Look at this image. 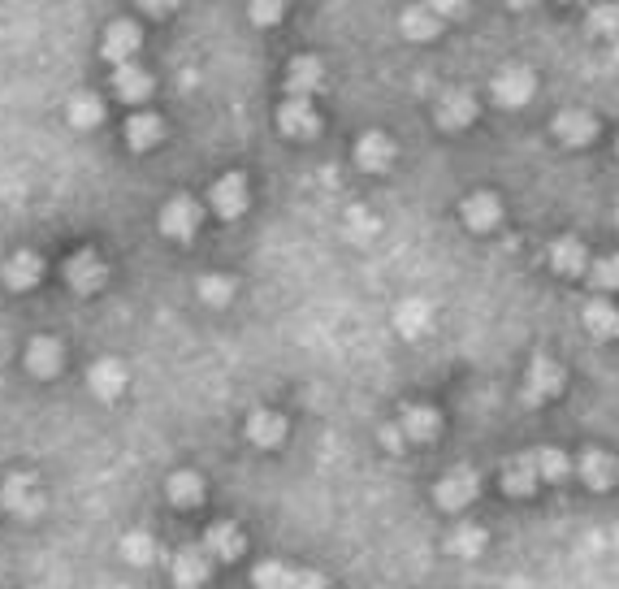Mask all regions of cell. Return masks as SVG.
<instances>
[{
	"label": "cell",
	"mask_w": 619,
	"mask_h": 589,
	"mask_svg": "<svg viewBox=\"0 0 619 589\" xmlns=\"http://www.w3.org/2000/svg\"><path fill=\"white\" fill-rule=\"evenodd\" d=\"M256 589H329L321 572L312 568H291V564H278V559H269V564H260L252 572Z\"/></svg>",
	"instance_id": "6da1fadb"
},
{
	"label": "cell",
	"mask_w": 619,
	"mask_h": 589,
	"mask_svg": "<svg viewBox=\"0 0 619 589\" xmlns=\"http://www.w3.org/2000/svg\"><path fill=\"white\" fill-rule=\"evenodd\" d=\"M0 503H5L9 516L31 520V516L44 512V490H39V481L31 473H18V477L5 481V490H0Z\"/></svg>",
	"instance_id": "7a4b0ae2"
},
{
	"label": "cell",
	"mask_w": 619,
	"mask_h": 589,
	"mask_svg": "<svg viewBox=\"0 0 619 589\" xmlns=\"http://www.w3.org/2000/svg\"><path fill=\"white\" fill-rule=\"evenodd\" d=\"M477 473L472 468H455V473H446L438 486H433V503L442 507V512H464V507L477 499Z\"/></svg>",
	"instance_id": "3957f363"
},
{
	"label": "cell",
	"mask_w": 619,
	"mask_h": 589,
	"mask_svg": "<svg viewBox=\"0 0 619 589\" xmlns=\"http://www.w3.org/2000/svg\"><path fill=\"white\" fill-rule=\"evenodd\" d=\"M195 230H200V204H195L191 195H174V200L161 208V234L187 243V239H195Z\"/></svg>",
	"instance_id": "277c9868"
},
{
	"label": "cell",
	"mask_w": 619,
	"mask_h": 589,
	"mask_svg": "<svg viewBox=\"0 0 619 589\" xmlns=\"http://www.w3.org/2000/svg\"><path fill=\"white\" fill-rule=\"evenodd\" d=\"M169 572H174V585L178 589H200L208 577H213V555H208L204 546H187V551L174 555Z\"/></svg>",
	"instance_id": "5b68a950"
},
{
	"label": "cell",
	"mask_w": 619,
	"mask_h": 589,
	"mask_svg": "<svg viewBox=\"0 0 619 589\" xmlns=\"http://www.w3.org/2000/svg\"><path fill=\"white\" fill-rule=\"evenodd\" d=\"M563 390V364L550 360V356H537L529 364V382H524V399L529 403H542V399H555Z\"/></svg>",
	"instance_id": "8992f818"
},
{
	"label": "cell",
	"mask_w": 619,
	"mask_h": 589,
	"mask_svg": "<svg viewBox=\"0 0 619 589\" xmlns=\"http://www.w3.org/2000/svg\"><path fill=\"white\" fill-rule=\"evenodd\" d=\"M126 382H130L126 364L113 360V356H100V360L87 369V386H91V395H96V399H117V395L126 390Z\"/></svg>",
	"instance_id": "52a82bcc"
},
{
	"label": "cell",
	"mask_w": 619,
	"mask_h": 589,
	"mask_svg": "<svg viewBox=\"0 0 619 589\" xmlns=\"http://www.w3.org/2000/svg\"><path fill=\"white\" fill-rule=\"evenodd\" d=\"M472 117H477V100H472V91H446V96H438L433 122H438L442 130H464V126H472Z\"/></svg>",
	"instance_id": "ba28073f"
},
{
	"label": "cell",
	"mask_w": 619,
	"mask_h": 589,
	"mask_svg": "<svg viewBox=\"0 0 619 589\" xmlns=\"http://www.w3.org/2000/svg\"><path fill=\"white\" fill-rule=\"evenodd\" d=\"M278 126H282V135H291V139H312L316 130H321V117H316L312 100H295L291 96L278 109Z\"/></svg>",
	"instance_id": "9c48e42d"
},
{
	"label": "cell",
	"mask_w": 619,
	"mask_h": 589,
	"mask_svg": "<svg viewBox=\"0 0 619 589\" xmlns=\"http://www.w3.org/2000/svg\"><path fill=\"white\" fill-rule=\"evenodd\" d=\"M555 135L568 143V148H585V143L598 139V117L585 109H563L555 117Z\"/></svg>",
	"instance_id": "30bf717a"
},
{
	"label": "cell",
	"mask_w": 619,
	"mask_h": 589,
	"mask_svg": "<svg viewBox=\"0 0 619 589\" xmlns=\"http://www.w3.org/2000/svg\"><path fill=\"white\" fill-rule=\"evenodd\" d=\"M247 200H252V191H247V178L243 174H226V178H217V187H213V208L226 221L234 217H243L247 213Z\"/></svg>",
	"instance_id": "8fae6325"
},
{
	"label": "cell",
	"mask_w": 619,
	"mask_h": 589,
	"mask_svg": "<svg viewBox=\"0 0 619 589\" xmlns=\"http://www.w3.org/2000/svg\"><path fill=\"white\" fill-rule=\"evenodd\" d=\"M65 282L74 286L78 295H91L104 286V260L96 252H78L70 256V265H65Z\"/></svg>",
	"instance_id": "7c38bea8"
},
{
	"label": "cell",
	"mask_w": 619,
	"mask_h": 589,
	"mask_svg": "<svg viewBox=\"0 0 619 589\" xmlns=\"http://www.w3.org/2000/svg\"><path fill=\"white\" fill-rule=\"evenodd\" d=\"M576 473H581V481L589 490H611L619 481V460L607 451H585L581 464H576Z\"/></svg>",
	"instance_id": "4fadbf2b"
},
{
	"label": "cell",
	"mask_w": 619,
	"mask_h": 589,
	"mask_svg": "<svg viewBox=\"0 0 619 589\" xmlns=\"http://www.w3.org/2000/svg\"><path fill=\"white\" fill-rule=\"evenodd\" d=\"M394 156H399V148H394L386 135H377V130L355 143V165L368 169V174H386V169L394 165Z\"/></svg>",
	"instance_id": "5bb4252c"
},
{
	"label": "cell",
	"mask_w": 619,
	"mask_h": 589,
	"mask_svg": "<svg viewBox=\"0 0 619 589\" xmlns=\"http://www.w3.org/2000/svg\"><path fill=\"white\" fill-rule=\"evenodd\" d=\"M325 87V65L316 57H295L291 61V74H286V91L295 100H312V91Z\"/></svg>",
	"instance_id": "9a60e30c"
},
{
	"label": "cell",
	"mask_w": 619,
	"mask_h": 589,
	"mask_svg": "<svg viewBox=\"0 0 619 589\" xmlns=\"http://www.w3.org/2000/svg\"><path fill=\"white\" fill-rule=\"evenodd\" d=\"M399 429H403V438H412V442H433L442 429V416L425 408V403H407L399 412Z\"/></svg>",
	"instance_id": "2e32d148"
},
{
	"label": "cell",
	"mask_w": 619,
	"mask_h": 589,
	"mask_svg": "<svg viewBox=\"0 0 619 589\" xmlns=\"http://www.w3.org/2000/svg\"><path fill=\"white\" fill-rule=\"evenodd\" d=\"M533 87H537L533 74L520 70V65H511V70H503V74L494 78V100L507 104V109H520V104L533 96Z\"/></svg>",
	"instance_id": "e0dca14e"
},
{
	"label": "cell",
	"mask_w": 619,
	"mask_h": 589,
	"mask_svg": "<svg viewBox=\"0 0 619 589\" xmlns=\"http://www.w3.org/2000/svg\"><path fill=\"white\" fill-rule=\"evenodd\" d=\"M498 481H503V490L516 494V499H529V494L542 486L533 455H516V460H507V464H503V477H498Z\"/></svg>",
	"instance_id": "ac0fdd59"
},
{
	"label": "cell",
	"mask_w": 619,
	"mask_h": 589,
	"mask_svg": "<svg viewBox=\"0 0 619 589\" xmlns=\"http://www.w3.org/2000/svg\"><path fill=\"white\" fill-rule=\"evenodd\" d=\"M165 135V122H161V113H148V109H139V113H130L126 117V143L135 152H148L156 148Z\"/></svg>",
	"instance_id": "d6986e66"
},
{
	"label": "cell",
	"mask_w": 619,
	"mask_h": 589,
	"mask_svg": "<svg viewBox=\"0 0 619 589\" xmlns=\"http://www.w3.org/2000/svg\"><path fill=\"white\" fill-rule=\"evenodd\" d=\"M459 213H464V226L468 230H494L498 217H503V204H498V195L477 191V195H468V200L459 204Z\"/></svg>",
	"instance_id": "ffe728a7"
},
{
	"label": "cell",
	"mask_w": 619,
	"mask_h": 589,
	"mask_svg": "<svg viewBox=\"0 0 619 589\" xmlns=\"http://www.w3.org/2000/svg\"><path fill=\"white\" fill-rule=\"evenodd\" d=\"M39 278H44V256H39V252L22 247L18 256H9V265H5V282L13 286V291H31V286H39Z\"/></svg>",
	"instance_id": "44dd1931"
},
{
	"label": "cell",
	"mask_w": 619,
	"mask_h": 589,
	"mask_svg": "<svg viewBox=\"0 0 619 589\" xmlns=\"http://www.w3.org/2000/svg\"><path fill=\"white\" fill-rule=\"evenodd\" d=\"M113 91L126 104H143V100L152 96V74L139 70L135 61H126V65H117V74H113Z\"/></svg>",
	"instance_id": "7402d4cb"
},
{
	"label": "cell",
	"mask_w": 619,
	"mask_h": 589,
	"mask_svg": "<svg viewBox=\"0 0 619 589\" xmlns=\"http://www.w3.org/2000/svg\"><path fill=\"white\" fill-rule=\"evenodd\" d=\"M61 364H65V356H61V343L57 338H31V347H26V369H31L35 377H57L61 373Z\"/></svg>",
	"instance_id": "603a6c76"
},
{
	"label": "cell",
	"mask_w": 619,
	"mask_h": 589,
	"mask_svg": "<svg viewBox=\"0 0 619 589\" xmlns=\"http://www.w3.org/2000/svg\"><path fill=\"white\" fill-rule=\"evenodd\" d=\"M100 52H104V57H109L113 65H126V61L139 52V26H135V22H113L109 35H104V44H100Z\"/></svg>",
	"instance_id": "cb8c5ba5"
},
{
	"label": "cell",
	"mask_w": 619,
	"mask_h": 589,
	"mask_svg": "<svg viewBox=\"0 0 619 589\" xmlns=\"http://www.w3.org/2000/svg\"><path fill=\"white\" fill-rule=\"evenodd\" d=\"M546 256H550V269L563 273V278H581V273H589V252H585V243H576V239H559Z\"/></svg>",
	"instance_id": "d4e9b609"
},
{
	"label": "cell",
	"mask_w": 619,
	"mask_h": 589,
	"mask_svg": "<svg viewBox=\"0 0 619 589\" xmlns=\"http://www.w3.org/2000/svg\"><path fill=\"white\" fill-rule=\"evenodd\" d=\"M247 438H252L256 447L273 451V447H282V438H286V421L278 412H252L247 416Z\"/></svg>",
	"instance_id": "484cf974"
},
{
	"label": "cell",
	"mask_w": 619,
	"mask_h": 589,
	"mask_svg": "<svg viewBox=\"0 0 619 589\" xmlns=\"http://www.w3.org/2000/svg\"><path fill=\"white\" fill-rule=\"evenodd\" d=\"M438 26H442V18L433 13V5H412V9H403V18H399L403 39H416V44L438 35Z\"/></svg>",
	"instance_id": "4316f807"
},
{
	"label": "cell",
	"mask_w": 619,
	"mask_h": 589,
	"mask_svg": "<svg viewBox=\"0 0 619 589\" xmlns=\"http://www.w3.org/2000/svg\"><path fill=\"white\" fill-rule=\"evenodd\" d=\"M243 533L239 525H230V520H221V525L208 529V538H204V551L213 555V559H239L243 555Z\"/></svg>",
	"instance_id": "83f0119b"
},
{
	"label": "cell",
	"mask_w": 619,
	"mask_h": 589,
	"mask_svg": "<svg viewBox=\"0 0 619 589\" xmlns=\"http://www.w3.org/2000/svg\"><path fill=\"white\" fill-rule=\"evenodd\" d=\"M529 455H533V464H537V477H542L546 486H559V481H568L572 460L559 447H542V451H529Z\"/></svg>",
	"instance_id": "f1b7e54d"
},
{
	"label": "cell",
	"mask_w": 619,
	"mask_h": 589,
	"mask_svg": "<svg viewBox=\"0 0 619 589\" xmlns=\"http://www.w3.org/2000/svg\"><path fill=\"white\" fill-rule=\"evenodd\" d=\"M585 330L598 334V338L619 334V312H615L611 299H589L585 304Z\"/></svg>",
	"instance_id": "f546056e"
},
{
	"label": "cell",
	"mask_w": 619,
	"mask_h": 589,
	"mask_svg": "<svg viewBox=\"0 0 619 589\" xmlns=\"http://www.w3.org/2000/svg\"><path fill=\"white\" fill-rule=\"evenodd\" d=\"M165 490H169V503H174V507H195L204 499V481L195 473H174Z\"/></svg>",
	"instance_id": "4dcf8cb0"
},
{
	"label": "cell",
	"mask_w": 619,
	"mask_h": 589,
	"mask_svg": "<svg viewBox=\"0 0 619 589\" xmlns=\"http://www.w3.org/2000/svg\"><path fill=\"white\" fill-rule=\"evenodd\" d=\"M122 559H126V564H135V568H148L152 559H156V542H152V533H143V529L126 533V538H122Z\"/></svg>",
	"instance_id": "1f68e13d"
},
{
	"label": "cell",
	"mask_w": 619,
	"mask_h": 589,
	"mask_svg": "<svg viewBox=\"0 0 619 589\" xmlns=\"http://www.w3.org/2000/svg\"><path fill=\"white\" fill-rule=\"evenodd\" d=\"M65 117H70V122L78 126V130H87V126H100L104 122V104L96 100V96H74L70 100V109H65Z\"/></svg>",
	"instance_id": "d6a6232c"
},
{
	"label": "cell",
	"mask_w": 619,
	"mask_h": 589,
	"mask_svg": "<svg viewBox=\"0 0 619 589\" xmlns=\"http://www.w3.org/2000/svg\"><path fill=\"white\" fill-rule=\"evenodd\" d=\"M446 551H451V555H459V559H472V555H481V551H485V529H472V525L455 529V533H451V542H446Z\"/></svg>",
	"instance_id": "836d02e7"
},
{
	"label": "cell",
	"mask_w": 619,
	"mask_h": 589,
	"mask_svg": "<svg viewBox=\"0 0 619 589\" xmlns=\"http://www.w3.org/2000/svg\"><path fill=\"white\" fill-rule=\"evenodd\" d=\"M589 278H594L598 291H619V252L598 256L594 265H589Z\"/></svg>",
	"instance_id": "e575fe53"
},
{
	"label": "cell",
	"mask_w": 619,
	"mask_h": 589,
	"mask_svg": "<svg viewBox=\"0 0 619 589\" xmlns=\"http://www.w3.org/2000/svg\"><path fill=\"white\" fill-rule=\"evenodd\" d=\"M589 35H619V5H594L589 9Z\"/></svg>",
	"instance_id": "d590c367"
},
{
	"label": "cell",
	"mask_w": 619,
	"mask_h": 589,
	"mask_svg": "<svg viewBox=\"0 0 619 589\" xmlns=\"http://www.w3.org/2000/svg\"><path fill=\"white\" fill-rule=\"evenodd\" d=\"M200 299H204V304H213V308H226L230 299H234L230 278H204L200 282Z\"/></svg>",
	"instance_id": "8d00e7d4"
},
{
	"label": "cell",
	"mask_w": 619,
	"mask_h": 589,
	"mask_svg": "<svg viewBox=\"0 0 619 589\" xmlns=\"http://www.w3.org/2000/svg\"><path fill=\"white\" fill-rule=\"evenodd\" d=\"M247 13H252L256 26H273L286 13V0H252V9H247Z\"/></svg>",
	"instance_id": "74e56055"
},
{
	"label": "cell",
	"mask_w": 619,
	"mask_h": 589,
	"mask_svg": "<svg viewBox=\"0 0 619 589\" xmlns=\"http://www.w3.org/2000/svg\"><path fill=\"white\" fill-rule=\"evenodd\" d=\"M399 325H407V330H420V325H425V304H403L399 308Z\"/></svg>",
	"instance_id": "f35d334b"
},
{
	"label": "cell",
	"mask_w": 619,
	"mask_h": 589,
	"mask_svg": "<svg viewBox=\"0 0 619 589\" xmlns=\"http://www.w3.org/2000/svg\"><path fill=\"white\" fill-rule=\"evenodd\" d=\"M433 5V13H438V18H459V13H464L472 0H429Z\"/></svg>",
	"instance_id": "ab89813d"
},
{
	"label": "cell",
	"mask_w": 619,
	"mask_h": 589,
	"mask_svg": "<svg viewBox=\"0 0 619 589\" xmlns=\"http://www.w3.org/2000/svg\"><path fill=\"white\" fill-rule=\"evenodd\" d=\"M139 5L148 9V13H174V9L182 5V0H139Z\"/></svg>",
	"instance_id": "60d3db41"
},
{
	"label": "cell",
	"mask_w": 619,
	"mask_h": 589,
	"mask_svg": "<svg viewBox=\"0 0 619 589\" xmlns=\"http://www.w3.org/2000/svg\"><path fill=\"white\" fill-rule=\"evenodd\" d=\"M507 5H511V9H524V5H529V0H507Z\"/></svg>",
	"instance_id": "b9f144b4"
},
{
	"label": "cell",
	"mask_w": 619,
	"mask_h": 589,
	"mask_svg": "<svg viewBox=\"0 0 619 589\" xmlns=\"http://www.w3.org/2000/svg\"><path fill=\"white\" fill-rule=\"evenodd\" d=\"M568 5H589V0H568Z\"/></svg>",
	"instance_id": "7bdbcfd3"
},
{
	"label": "cell",
	"mask_w": 619,
	"mask_h": 589,
	"mask_svg": "<svg viewBox=\"0 0 619 589\" xmlns=\"http://www.w3.org/2000/svg\"><path fill=\"white\" fill-rule=\"evenodd\" d=\"M615 221H619V204H615Z\"/></svg>",
	"instance_id": "ee69618b"
},
{
	"label": "cell",
	"mask_w": 619,
	"mask_h": 589,
	"mask_svg": "<svg viewBox=\"0 0 619 589\" xmlns=\"http://www.w3.org/2000/svg\"><path fill=\"white\" fill-rule=\"evenodd\" d=\"M615 152H619V139H615Z\"/></svg>",
	"instance_id": "f6af8a7d"
}]
</instances>
